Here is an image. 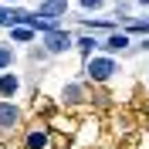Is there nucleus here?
Listing matches in <instances>:
<instances>
[{"mask_svg": "<svg viewBox=\"0 0 149 149\" xmlns=\"http://www.w3.org/2000/svg\"><path fill=\"white\" fill-rule=\"evenodd\" d=\"M68 14V0H41V7H37V17H65Z\"/></svg>", "mask_w": 149, "mask_h": 149, "instance_id": "423d86ee", "label": "nucleus"}, {"mask_svg": "<svg viewBox=\"0 0 149 149\" xmlns=\"http://www.w3.org/2000/svg\"><path fill=\"white\" fill-rule=\"evenodd\" d=\"M17 125H20V109H17V102L0 98V132H14Z\"/></svg>", "mask_w": 149, "mask_h": 149, "instance_id": "7ed1b4c3", "label": "nucleus"}, {"mask_svg": "<svg viewBox=\"0 0 149 149\" xmlns=\"http://www.w3.org/2000/svg\"><path fill=\"white\" fill-rule=\"evenodd\" d=\"M71 47H74V34H71V31L54 27V31L44 34V51H47V54H65V51H71Z\"/></svg>", "mask_w": 149, "mask_h": 149, "instance_id": "f03ea898", "label": "nucleus"}, {"mask_svg": "<svg viewBox=\"0 0 149 149\" xmlns=\"http://www.w3.org/2000/svg\"><path fill=\"white\" fill-rule=\"evenodd\" d=\"M74 47H78L85 58H92V51L98 47V41H95V37H78V41H74Z\"/></svg>", "mask_w": 149, "mask_h": 149, "instance_id": "9b49d317", "label": "nucleus"}, {"mask_svg": "<svg viewBox=\"0 0 149 149\" xmlns=\"http://www.w3.org/2000/svg\"><path fill=\"white\" fill-rule=\"evenodd\" d=\"M7 3H20V0H7Z\"/></svg>", "mask_w": 149, "mask_h": 149, "instance_id": "4468645a", "label": "nucleus"}, {"mask_svg": "<svg viewBox=\"0 0 149 149\" xmlns=\"http://www.w3.org/2000/svg\"><path fill=\"white\" fill-rule=\"evenodd\" d=\"M20 88H24L20 74H14V71H0V98L14 102V98L20 95Z\"/></svg>", "mask_w": 149, "mask_h": 149, "instance_id": "20e7f679", "label": "nucleus"}, {"mask_svg": "<svg viewBox=\"0 0 149 149\" xmlns=\"http://www.w3.org/2000/svg\"><path fill=\"white\" fill-rule=\"evenodd\" d=\"M17 61V54H14V47L10 44H0V71H10V65Z\"/></svg>", "mask_w": 149, "mask_h": 149, "instance_id": "9d476101", "label": "nucleus"}, {"mask_svg": "<svg viewBox=\"0 0 149 149\" xmlns=\"http://www.w3.org/2000/svg\"><path fill=\"white\" fill-rule=\"evenodd\" d=\"M129 44H132L129 31H125V34H109V37H105V51H125Z\"/></svg>", "mask_w": 149, "mask_h": 149, "instance_id": "1a4fd4ad", "label": "nucleus"}, {"mask_svg": "<svg viewBox=\"0 0 149 149\" xmlns=\"http://www.w3.org/2000/svg\"><path fill=\"white\" fill-rule=\"evenodd\" d=\"M115 71H119V61H115L112 54H92V58H85V74H88L95 85L115 78Z\"/></svg>", "mask_w": 149, "mask_h": 149, "instance_id": "f257e3e1", "label": "nucleus"}, {"mask_svg": "<svg viewBox=\"0 0 149 149\" xmlns=\"http://www.w3.org/2000/svg\"><path fill=\"white\" fill-rule=\"evenodd\" d=\"M34 37H37V31L31 24H10V41L14 44H31Z\"/></svg>", "mask_w": 149, "mask_h": 149, "instance_id": "0eeeda50", "label": "nucleus"}, {"mask_svg": "<svg viewBox=\"0 0 149 149\" xmlns=\"http://www.w3.org/2000/svg\"><path fill=\"white\" fill-rule=\"evenodd\" d=\"M24 149H51V132H47V125H34V129H27V136H24Z\"/></svg>", "mask_w": 149, "mask_h": 149, "instance_id": "39448f33", "label": "nucleus"}, {"mask_svg": "<svg viewBox=\"0 0 149 149\" xmlns=\"http://www.w3.org/2000/svg\"><path fill=\"white\" fill-rule=\"evenodd\" d=\"M78 7H81L85 14H98V10L105 7V0H78Z\"/></svg>", "mask_w": 149, "mask_h": 149, "instance_id": "f8f14e48", "label": "nucleus"}, {"mask_svg": "<svg viewBox=\"0 0 149 149\" xmlns=\"http://www.w3.org/2000/svg\"><path fill=\"white\" fill-rule=\"evenodd\" d=\"M139 7H149V0H139Z\"/></svg>", "mask_w": 149, "mask_h": 149, "instance_id": "ddd939ff", "label": "nucleus"}, {"mask_svg": "<svg viewBox=\"0 0 149 149\" xmlns=\"http://www.w3.org/2000/svg\"><path fill=\"white\" fill-rule=\"evenodd\" d=\"M119 3H125V0H119Z\"/></svg>", "mask_w": 149, "mask_h": 149, "instance_id": "2eb2a0df", "label": "nucleus"}, {"mask_svg": "<svg viewBox=\"0 0 149 149\" xmlns=\"http://www.w3.org/2000/svg\"><path fill=\"white\" fill-rule=\"evenodd\" d=\"M61 102H65V105H81V102H85L81 85H78V81H68V85H65V92H61Z\"/></svg>", "mask_w": 149, "mask_h": 149, "instance_id": "6e6552de", "label": "nucleus"}]
</instances>
